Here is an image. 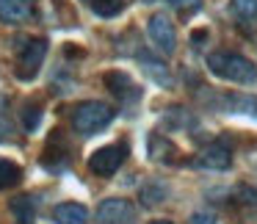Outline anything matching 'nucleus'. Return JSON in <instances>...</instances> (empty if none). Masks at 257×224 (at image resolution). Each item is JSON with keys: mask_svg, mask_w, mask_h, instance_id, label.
I'll use <instances>...</instances> for the list:
<instances>
[{"mask_svg": "<svg viewBox=\"0 0 257 224\" xmlns=\"http://www.w3.org/2000/svg\"><path fill=\"white\" fill-rule=\"evenodd\" d=\"M207 69L227 83H257V67L240 53H229V50L210 53Z\"/></svg>", "mask_w": 257, "mask_h": 224, "instance_id": "1", "label": "nucleus"}, {"mask_svg": "<svg viewBox=\"0 0 257 224\" xmlns=\"http://www.w3.org/2000/svg\"><path fill=\"white\" fill-rule=\"evenodd\" d=\"M113 117H116V111H113L111 105H105V102H100V100H86V102H80V105H75L72 128H75V133H80V136H94V133H100L102 128H108V125L113 122Z\"/></svg>", "mask_w": 257, "mask_h": 224, "instance_id": "2", "label": "nucleus"}, {"mask_svg": "<svg viewBox=\"0 0 257 224\" xmlns=\"http://www.w3.org/2000/svg\"><path fill=\"white\" fill-rule=\"evenodd\" d=\"M45 56H47L45 39H23V45H17V78L34 80L42 61H45Z\"/></svg>", "mask_w": 257, "mask_h": 224, "instance_id": "3", "label": "nucleus"}, {"mask_svg": "<svg viewBox=\"0 0 257 224\" xmlns=\"http://www.w3.org/2000/svg\"><path fill=\"white\" fill-rule=\"evenodd\" d=\"M196 166L210 169V172H224L232 166V139L229 136H218L213 144H207L202 150V155L196 158Z\"/></svg>", "mask_w": 257, "mask_h": 224, "instance_id": "4", "label": "nucleus"}, {"mask_svg": "<svg viewBox=\"0 0 257 224\" xmlns=\"http://www.w3.org/2000/svg\"><path fill=\"white\" fill-rule=\"evenodd\" d=\"M124 158H127V144H108V147H100L97 152H91L89 169L100 177H111L113 172H119Z\"/></svg>", "mask_w": 257, "mask_h": 224, "instance_id": "5", "label": "nucleus"}, {"mask_svg": "<svg viewBox=\"0 0 257 224\" xmlns=\"http://www.w3.org/2000/svg\"><path fill=\"white\" fill-rule=\"evenodd\" d=\"M97 224H136V207L130 199H105L97 207Z\"/></svg>", "mask_w": 257, "mask_h": 224, "instance_id": "6", "label": "nucleus"}, {"mask_svg": "<svg viewBox=\"0 0 257 224\" xmlns=\"http://www.w3.org/2000/svg\"><path fill=\"white\" fill-rule=\"evenodd\" d=\"M147 28H150V39L158 45V50L172 56L174 47H177V34H174L172 20H169L166 14H155V17H150Z\"/></svg>", "mask_w": 257, "mask_h": 224, "instance_id": "7", "label": "nucleus"}, {"mask_svg": "<svg viewBox=\"0 0 257 224\" xmlns=\"http://www.w3.org/2000/svg\"><path fill=\"white\" fill-rule=\"evenodd\" d=\"M105 89L111 91L116 100L122 102H136L141 97V89L133 83V78H130L127 72H119V69H113V72H105Z\"/></svg>", "mask_w": 257, "mask_h": 224, "instance_id": "8", "label": "nucleus"}, {"mask_svg": "<svg viewBox=\"0 0 257 224\" xmlns=\"http://www.w3.org/2000/svg\"><path fill=\"white\" fill-rule=\"evenodd\" d=\"M218 102H221V111H227V114H249V117H257V97L243 94V91L221 94Z\"/></svg>", "mask_w": 257, "mask_h": 224, "instance_id": "9", "label": "nucleus"}, {"mask_svg": "<svg viewBox=\"0 0 257 224\" xmlns=\"http://www.w3.org/2000/svg\"><path fill=\"white\" fill-rule=\"evenodd\" d=\"M34 0H0V20L3 23H23L31 17Z\"/></svg>", "mask_w": 257, "mask_h": 224, "instance_id": "10", "label": "nucleus"}, {"mask_svg": "<svg viewBox=\"0 0 257 224\" xmlns=\"http://www.w3.org/2000/svg\"><path fill=\"white\" fill-rule=\"evenodd\" d=\"M53 218L58 224H89V210L78 202H61L53 210Z\"/></svg>", "mask_w": 257, "mask_h": 224, "instance_id": "11", "label": "nucleus"}, {"mask_svg": "<svg viewBox=\"0 0 257 224\" xmlns=\"http://www.w3.org/2000/svg\"><path fill=\"white\" fill-rule=\"evenodd\" d=\"M139 61H141V67H144V72L150 75L155 83L172 86V75H169V67L161 61V58H155L152 53H144V50H141V53H139Z\"/></svg>", "mask_w": 257, "mask_h": 224, "instance_id": "12", "label": "nucleus"}, {"mask_svg": "<svg viewBox=\"0 0 257 224\" xmlns=\"http://www.w3.org/2000/svg\"><path fill=\"white\" fill-rule=\"evenodd\" d=\"M150 152H152V158H155V161H161V163H177V150H174L172 144H169L166 139H163V136H152L150 139Z\"/></svg>", "mask_w": 257, "mask_h": 224, "instance_id": "13", "label": "nucleus"}, {"mask_svg": "<svg viewBox=\"0 0 257 224\" xmlns=\"http://www.w3.org/2000/svg\"><path fill=\"white\" fill-rule=\"evenodd\" d=\"M20 180H23V169H20L14 161H6V158H0V191L14 188V185H17Z\"/></svg>", "mask_w": 257, "mask_h": 224, "instance_id": "14", "label": "nucleus"}, {"mask_svg": "<svg viewBox=\"0 0 257 224\" xmlns=\"http://www.w3.org/2000/svg\"><path fill=\"white\" fill-rule=\"evenodd\" d=\"M124 3H127V0H89L91 12H94L97 17H116L124 9Z\"/></svg>", "mask_w": 257, "mask_h": 224, "instance_id": "15", "label": "nucleus"}, {"mask_svg": "<svg viewBox=\"0 0 257 224\" xmlns=\"http://www.w3.org/2000/svg\"><path fill=\"white\" fill-rule=\"evenodd\" d=\"M166 185L161 183V180H155V183H147L144 188H141V202L144 205H161L163 199H166Z\"/></svg>", "mask_w": 257, "mask_h": 224, "instance_id": "16", "label": "nucleus"}, {"mask_svg": "<svg viewBox=\"0 0 257 224\" xmlns=\"http://www.w3.org/2000/svg\"><path fill=\"white\" fill-rule=\"evenodd\" d=\"M34 207H36L34 196H17V199H12V210L17 218H34Z\"/></svg>", "mask_w": 257, "mask_h": 224, "instance_id": "17", "label": "nucleus"}, {"mask_svg": "<svg viewBox=\"0 0 257 224\" xmlns=\"http://www.w3.org/2000/svg\"><path fill=\"white\" fill-rule=\"evenodd\" d=\"M42 122V108L36 105V102H28V105L23 108V128L28 130V133H34L36 128H39Z\"/></svg>", "mask_w": 257, "mask_h": 224, "instance_id": "18", "label": "nucleus"}, {"mask_svg": "<svg viewBox=\"0 0 257 224\" xmlns=\"http://www.w3.org/2000/svg\"><path fill=\"white\" fill-rule=\"evenodd\" d=\"M232 12L243 20H254L257 17V0H232Z\"/></svg>", "mask_w": 257, "mask_h": 224, "instance_id": "19", "label": "nucleus"}, {"mask_svg": "<svg viewBox=\"0 0 257 224\" xmlns=\"http://www.w3.org/2000/svg\"><path fill=\"white\" fill-rule=\"evenodd\" d=\"M172 9H177V12H196V9L202 6L199 0H166Z\"/></svg>", "mask_w": 257, "mask_h": 224, "instance_id": "20", "label": "nucleus"}, {"mask_svg": "<svg viewBox=\"0 0 257 224\" xmlns=\"http://www.w3.org/2000/svg\"><path fill=\"white\" fill-rule=\"evenodd\" d=\"M238 194L243 196L246 202H251V205H257V185H243V188H238Z\"/></svg>", "mask_w": 257, "mask_h": 224, "instance_id": "21", "label": "nucleus"}, {"mask_svg": "<svg viewBox=\"0 0 257 224\" xmlns=\"http://www.w3.org/2000/svg\"><path fill=\"white\" fill-rule=\"evenodd\" d=\"M191 224H213V216L210 213H196V216L191 218Z\"/></svg>", "mask_w": 257, "mask_h": 224, "instance_id": "22", "label": "nucleus"}, {"mask_svg": "<svg viewBox=\"0 0 257 224\" xmlns=\"http://www.w3.org/2000/svg\"><path fill=\"white\" fill-rule=\"evenodd\" d=\"M205 39H207V31H196V34L191 36V42H194L196 47H199V42H205Z\"/></svg>", "mask_w": 257, "mask_h": 224, "instance_id": "23", "label": "nucleus"}, {"mask_svg": "<svg viewBox=\"0 0 257 224\" xmlns=\"http://www.w3.org/2000/svg\"><path fill=\"white\" fill-rule=\"evenodd\" d=\"M150 224H174V221H169V218H155V221H150Z\"/></svg>", "mask_w": 257, "mask_h": 224, "instance_id": "24", "label": "nucleus"}, {"mask_svg": "<svg viewBox=\"0 0 257 224\" xmlns=\"http://www.w3.org/2000/svg\"><path fill=\"white\" fill-rule=\"evenodd\" d=\"M17 224H34V218H20Z\"/></svg>", "mask_w": 257, "mask_h": 224, "instance_id": "25", "label": "nucleus"}]
</instances>
